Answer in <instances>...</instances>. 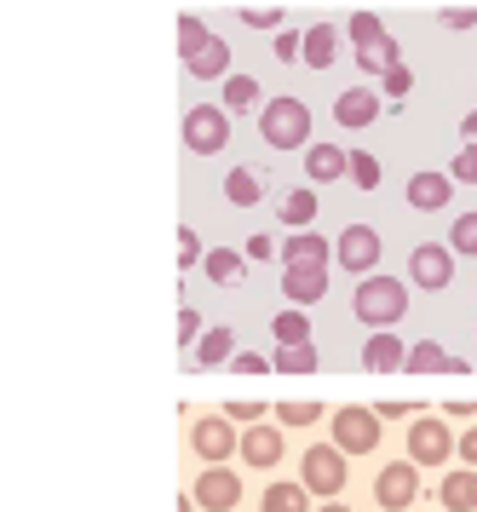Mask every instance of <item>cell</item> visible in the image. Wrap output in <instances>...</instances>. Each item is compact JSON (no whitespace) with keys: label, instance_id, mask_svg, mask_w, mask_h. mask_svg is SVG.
<instances>
[{"label":"cell","instance_id":"11","mask_svg":"<svg viewBox=\"0 0 477 512\" xmlns=\"http://www.w3.org/2000/svg\"><path fill=\"white\" fill-rule=\"evenodd\" d=\"M449 455H455L449 426H443V420H414L409 426V461L414 466H443Z\"/></svg>","mask_w":477,"mask_h":512},{"label":"cell","instance_id":"31","mask_svg":"<svg viewBox=\"0 0 477 512\" xmlns=\"http://www.w3.org/2000/svg\"><path fill=\"white\" fill-rule=\"evenodd\" d=\"M305 484H271L265 489V512H305Z\"/></svg>","mask_w":477,"mask_h":512},{"label":"cell","instance_id":"33","mask_svg":"<svg viewBox=\"0 0 477 512\" xmlns=\"http://www.w3.org/2000/svg\"><path fill=\"white\" fill-rule=\"evenodd\" d=\"M276 420H282V426H317L322 403H311V397H299V403H276Z\"/></svg>","mask_w":477,"mask_h":512},{"label":"cell","instance_id":"21","mask_svg":"<svg viewBox=\"0 0 477 512\" xmlns=\"http://www.w3.org/2000/svg\"><path fill=\"white\" fill-rule=\"evenodd\" d=\"M334 58H340V29L334 24H311L305 29V64H311V70H328Z\"/></svg>","mask_w":477,"mask_h":512},{"label":"cell","instance_id":"3","mask_svg":"<svg viewBox=\"0 0 477 512\" xmlns=\"http://www.w3.org/2000/svg\"><path fill=\"white\" fill-rule=\"evenodd\" d=\"M345 478H351V466H345V449L340 443H311L305 449V466H299V484L311 489V495H322V501H334L345 489Z\"/></svg>","mask_w":477,"mask_h":512},{"label":"cell","instance_id":"2","mask_svg":"<svg viewBox=\"0 0 477 512\" xmlns=\"http://www.w3.org/2000/svg\"><path fill=\"white\" fill-rule=\"evenodd\" d=\"M259 139L271 144V150H299V144H311V110H305V98H271L265 110H259Z\"/></svg>","mask_w":477,"mask_h":512},{"label":"cell","instance_id":"40","mask_svg":"<svg viewBox=\"0 0 477 512\" xmlns=\"http://www.w3.org/2000/svg\"><path fill=\"white\" fill-rule=\"evenodd\" d=\"M202 334H207V328H202V317H196V305H184V311H179V346H196Z\"/></svg>","mask_w":477,"mask_h":512},{"label":"cell","instance_id":"29","mask_svg":"<svg viewBox=\"0 0 477 512\" xmlns=\"http://www.w3.org/2000/svg\"><path fill=\"white\" fill-rule=\"evenodd\" d=\"M276 374H317V346H276Z\"/></svg>","mask_w":477,"mask_h":512},{"label":"cell","instance_id":"1","mask_svg":"<svg viewBox=\"0 0 477 512\" xmlns=\"http://www.w3.org/2000/svg\"><path fill=\"white\" fill-rule=\"evenodd\" d=\"M351 311H357V323H368V328H391L409 311V282L368 271V277L357 282V294H351Z\"/></svg>","mask_w":477,"mask_h":512},{"label":"cell","instance_id":"5","mask_svg":"<svg viewBox=\"0 0 477 512\" xmlns=\"http://www.w3.org/2000/svg\"><path fill=\"white\" fill-rule=\"evenodd\" d=\"M334 443H340L345 455H368V449H380V409H363V403L334 409Z\"/></svg>","mask_w":477,"mask_h":512},{"label":"cell","instance_id":"42","mask_svg":"<svg viewBox=\"0 0 477 512\" xmlns=\"http://www.w3.org/2000/svg\"><path fill=\"white\" fill-rule=\"evenodd\" d=\"M196 259H207V254H202V242H196V231L184 225V231H179V271H190Z\"/></svg>","mask_w":477,"mask_h":512},{"label":"cell","instance_id":"15","mask_svg":"<svg viewBox=\"0 0 477 512\" xmlns=\"http://www.w3.org/2000/svg\"><path fill=\"white\" fill-rule=\"evenodd\" d=\"M334 121L351 127V133H357V127H374V121H380V93H368V87L340 93V98H334Z\"/></svg>","mask_w":477,"mask_h":512},{"label":"cell","instance_id":"45","mask_svg":"<svg viewBox=\"0 0 477 512\" xmlns=\"http://www.w3.org/2000/svg\"><path fill=\"white\" fill-rule=\"evenodd\" d=\"M225 415L230 420H259L265 415V403H225Z\"/></svg>","mask_w":477,"mask_h":512},{"label":"cell","instance_id":"47","mask_svg":"<svg viewBox=\"0 0 477 512\" xmlns=\"http://www.w3.org/2000/svg\"><path fill=\"white\" fill-rule=\"evenodd\" d=\"M271 254H276L271 236H248V259H271Z\"/></svg>","mask_w":477,"mask_h":512},{"label":"cell","instance_id":"24","mask_svg":"<svg viewBox=\"0 0 477 512\" xmlns=\"http://www.w3.org/2000/svg\"><path fill=\"white\" fill-rule=\"evenodd\" d=\"M437 501H443L449 512H477V507H472V466L449 472V478L437 484Z\"/></svg>","mask_w":477,"mask_h":512},{"label":"cell","instance_id":"6","mask_svg":"<svg viewBox=\"0 0 477 512\" xmlns=\"http://www.w3.org/2000/svg\"><path fill=\"white\" fill-rule=\"evenodd\" d=\"M409 282L426 288V294L449 288V282H455V248H449V242H420L409 254Z\"/></svg>","mask_w":477,"mask_h":512},{"label":"cell","instance_id":"50","mask_svg":"<svg viewBox=\"0 0 477 512\" xmlns=\"http://www.w3.org/2000/svg\"><path fill=\"white\" fill-rule=\"evenodd\" d=\"M179 512H196V501H184V495H179Z\"/></svg>","mask_w":477,"mask_h":512},{"label":"cell","instance_id":"38","mask_svg":"<svg viewBox=\"0 0 477 512\" xmlns=\"http://www.w3.org/2000/svg\"><path fill=\"white\" fill-rule=\"evenodd\" d=\"M409 87H414V70H409V64H391V70L380 75V93H386V98H409Z\"/></svg>","mask_w":477,"mask_h":512},{"label":"cell","instance_id":"51","mask_svg":"<svg viewBox=\"0 0 477 512\" xmlns=\"http://www.w3.org/2000/svg\"><path fill=\"white\" fill-rule=\"evenodd\" d=\"M322 512H351V507H340V501H328V507H322Z\"/></svg>","mask_w":477,"mask_h":512},{"label":"cell","instance_id":"23","mask_svg":"<svg viewBox=\"0 0 477 512\" xmlns=\"http://www.w3.org/2000/svg\"><path fill=\"white\" fill-rule=\"evenodd\" d=\"M225 196L236 202V208H253V202L265 196V173H253V167H230V179H225Z\"/></svg>","mask_w":477,"mask_h":512},{"label":"cell","instance_id":"46","mask_svg":"<svg viewBox=\"0 0 477 512\" xmlns=\"http://www.w3.org/2000/svg\"><path fill=\"white\" fill-rule=\"evenodd\" d=\"M397 415H414V403H403V397H386V403H380V420H397Z\"/></svg>","mask_w":477,"mask_h":512},{"label":"cell","instance_id":"22","mask_svg":"<svg viewBox=\"0 0 477 512\" xmlns=\"http://www.w3.org/2000/svg\"><path fill=\"white\" fill-rule=\"evenodd\" d=\"M230 357H236V334H230V328H207L202 340H196V363H202V369H219Z\"/></svg>","mask_w":477,"mask_h":512},{"label":"cell","instance_id":"16","mask_svg":"<svg viewBox=\"0 0 477 512\" xmlns=\"http://www.w3.org/2000/svg\"><path fill=\"white\" fill-rule=\"evenodd\" d=\"M449 196H455V179H449V173H414V179H409V202L420 213L449 208Z\"/></svg>","mask_w":477,"mask_h":512},{"label":"cell","instance_id":"39","mask_svg":"<svg viewBox=\"0 0 477 512\" xmlns=\"http://www.w3.org/2000/svg\"><path fill=\"white\" fill-rule=\"evenodd\" d=\"M276 58H282V64H294V58H305V35H299V29H276Z\"/></svg>","mask_w":477,"mask_h":512},{"label":"cell","instance_id":"28","mask_svg":"<svg viewBox=\"0 0 477 512\" xmlns=\"http://www.w3.org/2000/svg\"><path fill=\"white\" fill-rule=\"evenodd\" d=\"M443 363H449V351L437 346V340H420V346H409L403 374H443Z\"/></svg>","mask_w":477,"mask_h":512},{"label":"cell","instance_id":"26","mask_svg":"<svg viewBox=\"0 0 477 512\" xmlns=\"http://www.w3.org/2000/svg\"><path fill=\"white\" fill-rule=\"evenodd\" d=\"M271 334H276V346H311V323H305V311H299V305H288V311L276 317Z\"/></svg>","mask_w":477,"mask_h":512},{"label":"cell","instance_id":"36","mask_svg":"<svg viewBox=\"0 0 477 512\" xmlns=\"http://www.w3.org/2000/svg\"><path fill=\"white\" fill-rule=\"evenodd\" d=\"M351 185H357V190H374V185H380V162H374L368 150H351Z\"/></svg>","mask_w":477,"mask_h":512},{"label":"cell","instance_id":"8","mask_svg":"<svg viewBox=\"0 0 477 512\" xmlns=\"http://www.w3.org/2000/svg\"><path fill=\"white\" fill-rule=\"evenodd\" d=\"M414 495H420V466L414 461H397V466H380V478H374V501L386 512H409Z\"/></svg>","mask_w":477,"mask_h":512},{"label":"cell","instance_id":"10","mask_svg":"<svg viewBox=\"0 0 477 512\" xmlns=\"http://www.w3.org/2000/svg\"><path fill=\"white\" fill-rule=\"evenodd\" d=\"M380 248H386V242H380V231H374V225H345V231H340V248H334V254H340L345 271L368 277V271L380 265Z\"/></svg>","mask_w":477,"mask_h":512},{"label":"cell","instance_id":"32","mask_svg":"<svg viewBox=\"0 0 477 512\" xmlns=\"http://www.w3.org/2000/svg\"><path fill=\"white\" fill-rule=\"evenodd\" d=\"M207 41H213V35H207V24L196 18V12H184V18H179V52H184V58H196Z\"/></svg>","mask_w":477,"mask_h":512},{"label":"cell","instance_id":"25","mask_svg":"<svg viewBox=\"0 0 477 512\" xmlns=\"http://www.w3.org/2000/svg\"><path fill=\"white\" fill-rule=\"evenodd\" d=\"M282 225H294V231H305V225H311V219H317V190H288V196H282Z\"/></svg>","mask_w":477,"mask_h":512},{"label":"cell","instance_id":"19","mask_svg":"<svg viewBox=\"0 0 477 512\" xmlns=\"http://www.w3.org/2000/svg\"><path fill=\"white\" fill-rule=\"evenodd\" d=\"M184 70L196 75V81H225V75H230V47L213 35V41H207L196 58H184Z\"/></svg>","mask_w":477,"mask_h":512},{"label":"cell","instance_id":"12","mask_svg":"<svg viewBox=\"0 0 477 512\" xmlns=\"http://www.w3.org/2000/svg\"><path fill=\"white\" fill-rule=\"evenodd\" d=\"M403 363H409V346L391 334V328H374L363 346V369L368 374H403Z\"/></svg>","mask_w":477,"mask_h":512},{"label":"cell","instance_id":"44","mask_svg":"<svg viewBox=\"0 0 477 512\" xmlns=\"http://www.w3.org/2000/svg\"><path fill=\"white\" fill-rule=\"evenodd\" d=\"M248 24H253V29H282V12H271V6H253Z\"/></svg>","mask_w":477,"mask_h":512},{"label":"cell","instance_id":"7","mask_svg":"<svg viewBox=\"0 0 477 512\" xmlns=\"http://www.w3.org/2000/svg\"><path fill=\"white\" fill-rule=\"evenodd\" d=\"M196 507H202V512H230V507H242V478H236L225 461H207V466H202V478H196Z\"/></svg>","mask_w":477,"mask_h":512},{"label":"cell","instance_id":"48","mask_svg":"<svg viewBox=\"0 0 477 512\" xmlns=\"http://www.w3.org/2000/svg\"><path fill=\"white\" fill-rule=\"evenodd\" d=\"M460 461H466V466H477V426L466 432V438H460Z\"/></svg>","mask_w":477,"mask_h":512},{"label":"cell","instance_id":"43","mask_svg":"<svg viewBox=\"0 0 477 512\" xmlns=\"http://www.w3.org/2000/svg\"><path fill=\"white\" fill-rule=\"evenodd\" d=\"M443 29H477V6H472V12H466V6L443 12Z\"/></svg>","mask_w":477,"mask_h":512},{"label":"cell","instance_id":"37","mask_svg":"<svg viewBox=\"0 0 477 512\" xmlns=\"http://www.w3.org/2000/svg\"><path fill=\"white\" fill-rule=\"evenodd\" d=\"M449 179H455V185H477V144H472V139L455 150V167H449Z\"/></svg>","mask_w":477,"mask_h":512},{"label":"cell","instance_id":"30","mask_svg":"<svg viewBox=\"0 0 477 512\" xmlns=\"http://www.w3.org/2000/svg\"><path fill=\"white\" fill-rule=\"evenodd\" d=\"M259 104V81L253 75H225V110L236 116V110H253Z\"/></svg>","mask_w":477,"mask_h":512},{"label":"cell","instance_id":"4","mask_svg":"<svg viewBox=\"0 0 477 512\" xmlns=\"http://www.w3.org/2000/svg\"><path fill=\"white\" fill-rule=\"evenodd\" d=\"M184 144H190L196 156H219L230 144V110L225 104H196V110H184Z\"/></svg>","mask_w":477,"mask_h":512},{"label":"cell","instance_id":"34","mask_svg":"<svg viewBox=\"0 0 477 512\" xmlns=\"http://www.w3.org/2000/svg\"><path fill=\"white\" fill-rule=\"evenodd\" d=\"M449 248L455 254H477V213H460L455 225H449Z\"/></svg>","mask_w":477,"mask_h":512},{"label":"cell","instance_id":"9","mask_svg":"<svg viewBox=\"0 0 477 512\" xmlns=\"http://www.w3.org/2000/svg\"><path fill=\"white\" fill-rule=\"evenodd\" d=\"M190 449L202 455V461H230L236 449H242V438H236V426H230V415H207L190 426Z\"/></svg>","mask_w":477,"mask_h":512},{"label":"cell","instance_id":"41","mask_svg":"<svg viewBox=\"0 0 477 512\" xmlns=\"http://www.w3.org/2000/svg\"><path fill=\"white\" fill-rule=\"evenodd\" d=\"M230 369H236V374H276L271 357H259V351H236V357H230Z\"/></svg>","mask_w":477,"mask_h":512},{"label":"cell","instance_id":"17","mask_svg":"<svg viewBox=\"0 0 477 512\" xmlns=\"http://www.w3.org/2000/svg\"><path fill=\"white\" fill-rule=\"evenodd\" d=\"M242 461L248 466H276L282 461V432H276V426H248V432H242Z\"/></svg>","mask_w":477,"mask_h":512},{"label":"cell","instance_id":"14","mask_svg":"<svg viewBox=\"0 0 477 512\" xmlns=\"http://www.w3.org/2000/svg\"><path fill=\"white\" fill-rule=\"evenodd\" d=\"M305 173H311V185L351 179V156H345L340 144H305Z\"/></svg>","mask_w":477,"mask_h":512},{"label":"cell","instance_id":"13","mask_svg":"<svg viewBox=\"0 0 477 512\" xmlns=\"http://www.w3.org/2000/svg\"><path fill=\"white\" fill-rule=\"evenodd\" d=\"M282 294L294 305H317L328 294V265H282Z\"/></svg>","mask_w":477,"mask_h":512},{"label":"cell","instance_id":"18","mask_svg":"<svg viewBox=\"0 0 477 512\" xmlns=\"http://www.w3.org/2000/svg\"><path fill=\"white\" fill-rule=\"evenodd\" d=\"M207 282H219V288H236V282L248 277V254H236V248H213V254L202 259Z\"/></svg>","mask_w":477,"mask_h":512},{"label":"cell","instance_id":"49","mask_svg":"<svg viewBox=\"0 0 477 512\" xmlns=\"http://www.w3.org/2000/svg\"><path fill=\"white\" fill-rule=\"evenodd\" d=\"M460 133H466V139L477 144V110H472V116H466V121H460Z\"/></svg>","mask_w":477,"mask_h":512},{"label":"cell","instance_id":"27","mask_svg":"<svg viewBox=\"0 0 477 512\" xmlns=\"http://www.w3.org/2000/svg\"><path fill=\"white\" fill-rule=\"evenodd\" d=\"M357 64H363V75H386L391 64H403V52H397V41H374V47H357Z\"/></svg>","mask_w":477,"mask_h":512},{"label":"cell","instance_id":"52","mask_svg":"<svg viewBox=\"0 0 477 512\" xmlns=\"http://www.w3.org/2000/svg\"><path fill=\"white\" fill-rule=\"evenodd\" d=\"M472 507H477V466H472Z\"/></svg>","mask_w":477,"mask_h":512},{"label":"cell","instance_id":"20","mask_svg":"<svg viewBox=\"0 0 477 512\" xmlns=\"http://www.w3.org/2000/svg\"><path fill=\"white\" fill-rule=\"evenodd\" d=\"M282 265H328V242L305 225V231H294L282 242Z\"/></svg>","mask_w":477,"mask_h":512},{"label":"cell","instance_id":"35","mask_svg":"<svg viewBox=\"0 0 477 512\" xmlns=\"http://www.w3.org/2000/svg\"><path fill=\"white\" fill-rule=\"evenodd\" d=\"M345 35H351L357 47H374V41H386V29H380V18H374V12H357V18L345 24Z\"/></svg>","mask_w":477,"mask_h":512}]
</instances>
